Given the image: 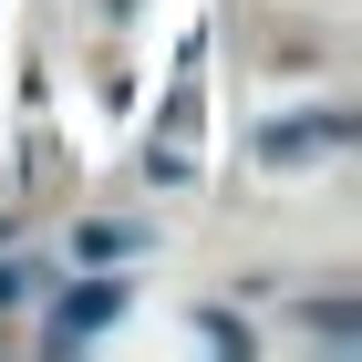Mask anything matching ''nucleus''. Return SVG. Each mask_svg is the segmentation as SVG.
<instances>
[{"mask_svg":"<svg viewBox=\"0 0 362 362\" xmlns=\"http://www.w3.org/2000/svg\"><path fill=\"white\" fill-rule=\"evenodd\" d=\"M124 310V279H93V290H73V300L52 310V341H73V332H93V321H114Z\"/></svg>","mask_w":362,"mask_h":362,"instance_id":"f03ea898","label":"nucleus"},{"mask_svg":"<svg viewBox=\"0 0 362 362\" xmlns=\"http://www.w3.org/2000/svg\"><path fill=\"white\" fill-rule=\"evenodd\" d=\"M341 135H352V114H321V124H269V135H259V156H269V166H290V156L341 145Z\"/></svg>","mask_w":362,"mask_h":362,"instance_id":"f257e3e1","label":"nucleus"}]
</instances>
